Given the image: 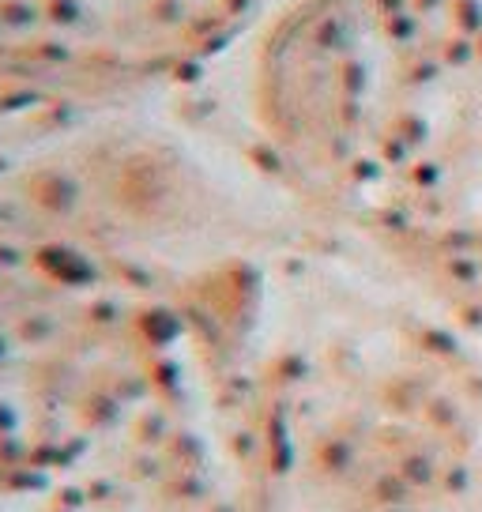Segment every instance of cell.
<instances>
[{"instance_id": "obj_1", "label": "cell", "mask_w": 482, "mask_h": 512, "mask_svg": "<svg viewBox=\"0 0 482 512\" xmlns=\"http://www.w3.org/2000/svg\"><path fill=\"white\" fill-rule=\"evenodd\" d=\"M321 53L403 245L452 317L482 324V0H336Z\"/></svg>"}]
</instances>
